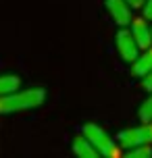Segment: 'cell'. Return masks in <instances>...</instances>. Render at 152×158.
Wrapping results in <instances>:
<instances>
[{"instance_id": "obj_1", "label": "cell", "mask_w": 152, "mask_h": 158, "mask_svg": "<svg viewBox=\"0 0 152 158\" xmlns=\"http://www.w3.org/2000/svg\"><path fill=\"white\" fill-rule=\"evenodd\" d=\"M46 100V89L44 87H29L23 92H13V94L0 96V114H13V112H23L42 106Z\"/></svg>"}, {"instance_id": "obj_2", "label": "cell", "mask_w": 152, "mask_h": 158, "mask_svg": "<svg viewBox=\"0 0 152 158\" xmlns=\"http://www.w3.org/2000/svg\"><path fill=\"white\" fill-rule=\"evenodd\" d=\"M81 133H83L90 142L96 146V150L100 152V156H106V158H117V156H121V152H119L121 146L115 142V139H112L106 131H104L102 127H98L96 123H88V125H83Z\"/></svg>"}, {"instance_id": "obj_3", "label": "cell", "mask_w": 152, "mask_h": 158, "mask_svg": "<svg viewBox=\"0 0 152 158\" xmlns=\"http://www.w3.org/2000/svg\"><path fill=\"white\" fill-rule=\"evenodd\" d=\"M117 143L121 148H125V150L133 148V146H142V143H152V121L140 127H131V129L119 131Z\"/></svg>"}, {"instance_id": "obj_4", "label": "cell", "mask_w": 152, "mask_h": 158, "mask_svg": "<svg viewBox=\"0 0 152 158\" xmlns=\"http://www.w3.org/2000/svg\"><path fill=\"white\" fill-rule=\"evenodd\" d=\"M115 42H117V50H119L121 58H123L125 63H133L137 56H140V54H137L140 44H137V40L133 38V33H131V31H127V29H119Z\"/></svg>"}, {"instance_id": "obj_5", "label": "cell", "mask_w": 152, "mask_h": 158, "mask_svg": "<svg viewBox=\"0 0 152 158\" xmlns=\"http://www.w3.org/2000/svg\"><path fill=\"white\" fill-rule=\"evenodd\" d=\"M104 4H106L108 15L119 27H125L131 23V6L127 0H104Z\"/></svg>"}, {"instance_id": "obj_6", "label": "cell", "mask_w": 152, "mask_h": 158, "mask_svg": "<svg viewBox=\"0 0 152 158\" xmlns=\"http://www.w3.org/2000/svg\"><path fill=\"white\" fill-rule=\"evenodd\" d=\"M131 33L137 40L140 48H150L152 31H150V27H148V23H146V19H133L131 21Z\"/></svg>"}, {"instance_id": "obj_7", "label": "cell", "mask_w": 152, "mask_h": 158, "mask_svg": "<svg viewBox=\"0 0 152 158\" xmlns=\"http://www.w3.org/2000/svg\"><path fill=\"white\" fill-rule=\"evenodd\" d=\"M73 152L81 158H96L100 152L96 150V146L90 142L86 135H77L75 139H73Z\"/></svg>"}, {"instance_id": "obj_8", "label": "cell", "mask_w": 152, "mask_h": 158, "mask_svg": "<svg viewBox=\"0 0 152 158\" xmlns=\"http://www.w3.org/2000/svg\"><path fill=\"white\" fill-rule=\"evenodd\" d=\"M150 71H152V48H146L144 54L133 60V75L144 77L146 73H150Z\"/></svg>"}, {"instance_id": "obj_9", "label": "cell", "mask_w": 152, "mask_h": 158, "mask_svg": "<svg viewBox=\"0 0 152 158\" xmlns=\"http://www.w3.org/2000/svg\"><path fill=\"white\" fill-rule=\"evenodd\" d=\"M21 85V79L17 75H0V96H6L17 92Z\"/></svg>"}, {"instance_id": "obj_10", "label": "cell", "mask_w": 152, "mask_h": 158, "mask_svg": "<svg viewBox=\"0 0 152 158\" xmlns=\"http://www.w3.org/2000/svg\"><path fill=\"white\" fill-rule=\"evenodd\" d=\"M127 156L129 158H148V156H152L150 143H142V146H133V148H129Z\"/></svg>"}, {"instance_id": "obj_11", "label": "cell", "mask_w": 152, "mask_h": 158, "mask_svg": "<svg viewBox=\"0 0 152 158\" xmlns=\"http://www.w3.org/2000/svg\"><path fill=\"white\" fill-rule=\"evenodd\" d=\"M137 114H140V118H142L144 123H150L152 121V94L144 100V104L140 106V112H137Z\"/></svg>"}, {"instance_id": "obj_12", "label": "cell", "mask_w": 152, "mask_h": 158, "mask_svg": "<svg viewBox=\"0 0 152 158\" xmlns=\"http://www.w3.org/2000/svg\"><path fill=\"white\" fill-rule=\"evenodd\" d=\"M142 85H144L146 92H152V71L146 73L144 77H142Z\"/></svg>"}, {"instance_id": "obj_13", "label": "cell", "mask_w": 152, "mask_h": 158, "mask_svg": "<svg viewBox=\"0 0 152 158\" xmlns=\"http://www.w3.org/2000/svg\"><path fill=\"white\" fill-rule=\"evenodd\" d=\"M144 17L146 19H152V0H146L144 2Z\"/></svg>"}, {"instance_id": "obj_14", "label": "cell", "mask_w": 152, "mask_h": 158, "mask_svg": "<svg viewBox=\"0 0 152 158\" xmlns=\"http://www.w3.org/2000/svg\"><path fill=\"white\" fill-rule=\"evenodd\" d=\"M129 2V6L131 8H140V6H144V0H127Z\"/></svg>"}]
</instances>
